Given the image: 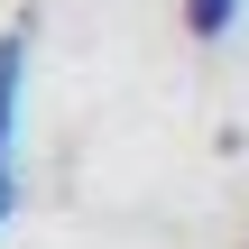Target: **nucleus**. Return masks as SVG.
Returning a JSON list of instances; mask_svg holds the SVG:
<instances>
[{"instance_id":"f257e3e1","label":"nucleus","mask_w":249,"mask_h":249,"mask_svg":"<svg viewBox=\"0 0 249 249\" xmlns=\"http://www.w3.org/2000/svg\"><path fill=\"white\" fill-rule=\"evenodd\" d=\"M18 129H28V28H0V231L18 222Z\"/></svg>"},{"instance_id":"f03ea898","label":"nucleus","mask_w":249,"mask_h":249,"mask_svg":"<svg viewBox=\"0 0 249 249\" xmlns=\"http://www.w3.org/2000/svg\"><path fill=\"white\" fill-rule=\"evenodd\" d=\"M240 9H249V0H185V28H194L203 46H222V37L240 28Z\"/></svg>"}]
</instances>
